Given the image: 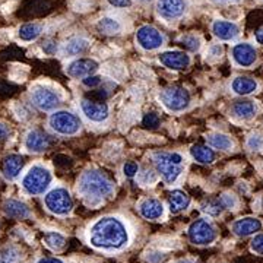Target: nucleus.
I'll return each instance as SVG.
<instances>
[{"mask_svg": "<svg viewBox=\"0 0 263 263\" xmlns=\"http://www.w3.org/2000/svg\"><path fill=\"white\" fill-rule=\"evenodd\" d=\"M154 164L167 184L176 183L183 173L184 158L179 152H155L152 155Z\"/></svg>", "mask_w": 263, "mask_h": 263, "instance_id": "nucleus-3", "label": "nucleus"}, {"mask_svg": "<svg viewBox=\"0 0 263 263\" xmlns=\"http://www.w3.org/2000/svg\"><path fill=\"white\" fill-rule=\"evenodd\" d=\"M43 25L38 24V22H28V24H24L18 31L19 40L25 41V43H31V41H35L41 32H43Z\"/></svg>", "mask_w": 263, "mask_h": 263, "instance_id": "nucleus-26", "label": "nucleus"}, {"mask_svg": "<svg viewBox=\"0 0 263 263\" xmlns=\"http://www.w3.org/2000/svg\"><path fill=\"white\" fill-rule=\"evenodd\" d=\"M130 241L126 222L119 216H103L88 230V243L100 250H122Z\"/></svg>", "mask_w": 263, "mask_h": 263, "instance_id": "nucleus-1", "label": "nucleus"}, {"mask_svg": "<svg viewBox=\"0 0 263 263\" xmlns=\"http://www.w3.org/2000/svg\"><path fill=\"white\" fill-rule=\"evenodd\" d=\"M44 203L51 214L59 216L69 215L73 209V199L65 187L51 189L44 197Z\"/></svg>", "mask_w": 263, "mask_h": 263, "instance_id": "nucleus-6", "label": "nucleus"}, {"mask_svg": "<svg viewBox=\"0 0 263 263\" xmlns=\"http://www.w3.org/2000/svg\"><path fill=\"white\" fill-rule=\"evenodd\" d=\"M50 146V136L47 133H44L43 130H29L25 136V148L29 152H34V154H40V152H44L48 149Z\"/></svg>", "mask_w": 263, "mask_h": 263, "instance_id": "nucleus-16", "label": "nucleus"}, {"mask_svg": "<svg viewBox=\"0 0 263 263\" xmlns=\"http://www.w3.org/2000/svg\"><path fill=\"white\" fill-rule=\"evenodd\" d=\"M190 205V196L183 190H174L168 197V208L171 214H180Z\"/></svg>", "mask_w": 263, "mask_h": 263, "instance_id": "nucleus-25", "label": "nucleus"}, {"mask_svg": "<svg viewBox=\"0 0 263 263\" xmlns=\"http://www.w3.org/2000/svg\"><path fill=\"white\" fill-rule=\"evenodd\" d=\"M98 69V62L94 59H76L66 66V73L75 79H84L92 75Z\"/></svg>", "mask_w": 263, "mask_h": 263, "instance_id": "nucleus-15", "label": "nucleus"}, {"mask_svg": "<svg viewBox=\"0 0 263 263\" xmlns=\"http://www.w3.org/2000/svg\"><path fill=\"white\" fill-rule=\"evenodd\" d=\"M51 171L43 164H34L22 179V189L29 196L43 195L51 184Z\"/></svg>", "mask_w": 263, "mask_h": 263, "instance_id": "nucleus-4", "label": "nucleus"}, {"mask_svg": "<svg viewBox=\"0 0 263 263\" xmlns=\"http://www.w3.org/2000/svg\"><path fill=\"white\" fill-rule=\"evenodd\" d=\"M78 189L85 197L94 200H103L105 197H110L114 192L113 181L98 170L84 171V174L79 179Z\"/></svg>", "mask_w": 263, "mask_h": 263, "instance_id": "nucleus-2", "label": "nucleus"}, {"mask_svg": "<svg viewBox=\"0 0 263 263\" xmlns=\"http://www.w3.org/2000/svg\"><path fill=\"white\" fill-rule=\"evenodd\" d=\"M187 10L186 0H157V12L167 22L180 19Z\"/></svg>", "mask_w": 263, "mask_h": 263, "instance_id": "nucleus-11", "label": "nucleus"}, {"mask_svg": "<svg viewBox=\"0 0 263 263\" xmlns=\"http://www.w3.org/2000/svg\"><path fill=\"white\" fill-rule=\"evenodd\" d=\"M226 206L222 205L221 199H208L202 203V211L211 216H219Z\"/></svg>", "mask_w": 263, "mask_h": 263, "instance_id": "nucleus-31", "label": "nucleus"}, {"mask_svg": "<svg viewBox=\"0 0 263 263\" xmlns=\"http://www.w3.org/2000/svg\"><path fill=\"white\" fill-rule=\"evenodd\" d=\"M247 148L252 151L263 149V135H260V133L252 135L247 141Z\"/></svg>", "mask_w": 263, "mask_h": 263, "instance_id": "nucleus-35", "label": "nucleus"}, {"mask_svg": "<svg viewBox=\"0 0 263 263\" xmlns=\"http://www.w3.org/2000/svg\"><path fill=\"white\" fill-rule=\"evenodd\" d=\"M89 47H91L89 40L84 37H73L66 41V44L63 46V54L66 57L81 56V54L86 53Z\"/></svg>", "mask_w": 263, "mask_h": 263, "instance_id": "nucleus-22", "label": "nucleus"}, {"mask_svg": "<svg viewBox=\"0 0 263 263\" xmlns=\"http://www.w3.org/2000/svg\"><path fill=\"white\" fill-rule=\"evenodd\" d=\"M215 2H221V3H224V2H234V0H215Z\"/></svg>", "mask_w": 263, "mask_h": 263, "instance_id": "nucleus-50", "label": "nucleus"}, {"mask_svg": "<svg viewBox=\"0 0 263 263\" xmlns=\"http://www.w3.org/2000/svg\"><path fill=\"white\" fill-rule=\"evenodd\" d=\"M257 82L249 76H237L231 82V89L237 95H250L257 91Z\"/></svg>", "mask_w": 263, "mask_h": 263, "instance_id": "nucleus-23", "label": "nucleus"}, {"mask_svg": "<svg viewBox=\"0 0 263 263\" xmlns=\"http://www.w3.org/2000/svg\"><path fill=\"white\" fill-rule=\"evenodd\" d=\"M44 241L51 250H62L66 245V238L59 233H47L44 237Z\"/></svg>", "mask_w": 263, "mask_h": 263, "instance_id": "nucleus-32", "label": "nucleus"}, {"mask_svg": "<svg viewBox=\"0 0 263 263\" xmlns=\"http://www.w3.org/2000/svg\"><path fill=\"white\" fill-rule=\"evenodd\" d=\"M25 165V160L22 155L18 154H12L9 157H6L3 161V174L8 180L18 179L21 171Z\"/></svg>", "mask_w": 263, "mask_h": 263, "instance_id": "nucleus-21", "label": "nucleus"}, {"mask_svg": "<svg viewBox=\"0 0 263 263\" xmlns=\"http://www.w3.org/2000/svg\"><path fill=\"white\" fill-rule=\"evenodd\" d=\"M43 51H44L46 54H54L57 51L56 41H53V40L44 41V43H43Z\"/></svg>", "mask_w": 263, "mask_h": 263, "instance_id": "nucleus-43", "label": "nucleus"}, {"mask_svg": "<svg viewBox=\"0 0 263 263\" xmlns=\"http://www.w3.org/2000/svg\"><path fill=\"white\" fill-rule=\"evenodd\" d=\"M250 247L256 254H263V233L254 237L252 243H250Z\"/></svg>", "mask_w": 263, "mask_h": 263, "instance_id": "nucleus-38", "label": "nucleus"}, {"mask_svg": "<svg viewBox=\"0 0 263 263\" xmlns=\"http://www.w3.org/2000/svg\"><path fill=\"white\" fill-rule=\"evenodd\" d=\"M231 56H233V62L238 67H250L257 60V51L249 43H238L231 50Z\"/></svg>", "mask_w": 263, "mask_h": 263, "instance_id": "nucleus-13", "label": "nucleus"}, {"mask_svg": "<svg viewBox=\"0 0 263 263\" xmlns=\"http://www.w3.org/2000/svg\"><path fill=\"white\" fill-rule=\"evenodd\" d=\"M262 228V221L253 218V216H246L241 219H237L233 224V231L238 237H249V235L256 234Z\"/></svg>", "mask_w": 263, "mask_h": 263, "instance_id": "nucleus-19", "label": "nucleus"}, {"mask_svg": "<svg viewBox=\"0 0 263 263\" xmlns=\"http://www.w3.org/2000/svg\"><path fill=\"white\" fill-rule=\"evenodd\" d=\"M221 54H222V47L221 46H212L209 48V56L218 59V57H221Z\"/></svg>", "mask_w": 263, "mask_h": 263, "instance_id": "nucleus-46", "label": "nucleus"}, {"mask_svg": "<svg viewBox=\"0 0 263 263\" xmlns=\"http://www.w3.org/2000/svg\"><path fill=\"white\" fill-rule=\"evenodd\" d=\"M37 263H65L63 260H60V259H57V257H43V259H40Z\"/></svg>", "mask_w": 263, "mask_h": 263, "instance_id": "nucleus-47", "label": "nucleus"}, {"mask_svg": "<svg viewBox=\"0 0 263 263\" xmlns=\"http://www.w3.org/2000/svg\"><path fill=\"white\" fill-rule=\"evenodd\" d=\"M259 111V107L254 101L250 100H241V101H235L231 107V113L235 119L240 120H252L254 116Z\"/></svg>", "mask_w": 263, "mask_h": 263, "instance_id": "nucleus-20", "label": "nucleus"}, {"mask_svg": "<svg viewBox=\"0 0 263 263\" xmlns=\"http://www.w3.org/2000/svg\"><path fill=\"white\" fill-rule=\"evenodd\" d=\"M221 199V202H222V205L227 208V209H234L237 206V197L234 195H230V193H224L222 196L219 197Z\"/></svg>", "mask_w": 263, "mask_h": 263, "instance_id": "nucleus-37", "label": "nucleus"}, {"mask_svg": "<svg viewBox=\"0 0 263 263\" xmlns=\"http://www.w3.org/2000/svg\"><path fill=\"white\" fill-rule=\"evenodd\" d=\"M10 127L6 124V123L0 122V142L8 141L10 138Z\"/></svg>", "mask_w": 263, "mask_h": 263, "instance_id": "nucleus-44", "label": "nucleus"}, {"mask_svg": "<svg viewBox=\"0 0 263 263\" xmlns=\"http://www.w3.org/2000/svg\"><path fill=\"white\" fill-rule=\"evenodd\" d=\"M21 260V250L15 246L0 249V263H18Z\"/></svg>", "mask_w": 263, "mask_h": 263, "instance_id": "nucleus-30", "label": "nucleus"}, {"mask_svg": "<svg viewBox=\"0 0 263 263\" xmlns=\"http://www.w3.org/2000/svg\"><path fill=\"white\" fill-rule=\"evenodd\" d=\"M212 34L221 41H233L240 35V28L234 22L218 19L212 24Z\"/></svg>", "mask_w": 263, "mask_h": 263, "instance_id": "nucleus-17", "label": "nucleus"}, {"mask_svg": "<svg viewBox=\"0 0 263 263\" xmlns=\"http://www.w3.org/2000/svg\"><path fill=\"white\" fill-rule=\"evenodd\" d=\"M48 124L53 130L62 135V136H72L76 135L82 127V122L81 119L72 111L67 110H59L50 116L48 119Z\"/></svg>", "mask_w": 263, "mask_h": 263, "instance_id": "nucleus-5", "label": "nucleus"}, {"mask_svg": "<svg viewBox=\"0 0 263 263\" xmlns=\"http://www.w3.org/2000/svg\"><path fill=\"white\" fill-rule=\"evenodd\" d=\"M81 110L85 117L92 123H104L110 116V108L107 104L89 98H84L81 101Z\"/></svg>", "mask_w": 263, "mask_h": 263, "instance_id": "nucleus-12", "label": "nucleus"}, {"mask_svg": "<svg viewBox=\"0 0 263 263\" xmlns=\"http://www.w3.org/2000/svg\"><path fill=\"white\" fill-rule=\"evenodd\" d=\"M82 84H84L85 86H88V88H95V86H98V85L101 84V78H100V76L89 75L82 79Z\"/></svg>", "mask_w": 263, "mask_h": 263, "instance_id": "nucleus-41", "label": "nucleus"}, {"mask_svg": "<svg viewBox=\"0 0 263 263\" xmlns=\"http://www.w3.org/2000/svg\"><path fill=\"white\" fill-rule=\"evenodd\" d=\"M3 211H5V214L8 216H10V218H16V219H25V218L31 216L29 208L27 206L24 202L15 200V199L6 200L5 205H3Z\"/></svg>", "mask_w": 263, "mask_h": 263, "instance_id": "nucleus-24", "label": "nucleus"}, {"mask_svg": "<svg viewBox=\"0 0 263 263\" xmlns=\"http://www.w3.org/2000/svg\"><path fill=\"white\" fill-rule=\"evenodd\" d=\"M142 184H154L155 181H157V176H155V173H152V171H145V173H142V176L139 177Z\"/></svg>", "mask_w": 263, "mask_h": 263, "instance_id": "nucleus-42", "label": "nucleus"}, {"mask_svg": "<svg viewBox=\"0 0 263 263\" xmlns=\"http://www.w3.org/2000/svg\"><path fill=\"white\" fill-rule=\"evenodd\" d=\"M189 240L196 246H209L216 240V230L205 218L193 221L187 230Z\"/></svg>", "mask_w": 263, "mask_h": 263, "instance_id": "nucleus-9", "label": "nucleus"}, {"mask_svg": "<svg viewBox=\"0 0 263 263\" xmlns=\"http://www.w3.org/2000/svg\"><path fill=\"white\" fill-rule=\"evenodd\" d=\"M208 143L215 148V149L219 151H228L231 149L234 146V141L226 135V133H219V132H215V133H211L208 135Z\"/></svg>", "mask_w": 263, "mask_h": 263, "instance_id": "nucleus-28", "label": "nucleus"}, {"mask_svg": "<svg viewBox=\"0 0 263 263\" xmlns=\"http://www.w3.org/2000/svg\"><path fill=\"white\" fill-rule=\"evenodd\" d=\"M165 38L152 25H143L136 31V43L146 51H154L164 46Z\"/></svg>", "mask_w": 263, "mask_h": 263, "instance_id": "nucleus-10", "label": "nucleus"}, {"mask_svg": "<svg viewBox=\"0 0 263 263\" xmlns=\"http://www.w3.org/2000/svg\"><path fill=\"white\" fill-rule=\"evenodd\" d=\"M97 28L101 34L105 35H114V34H119L122 32L123 25L117 21V19L110 18V16H105V18L100 19L98 24H97Z\"/></svg>", "mask_w": 263, "mask_h": 263, "instance_id": "nucleus-29", "label": "nucleus"}, {"mask_svg": "<svg viewBox=\"0 0 263 263\" xmlns=\"http://www.w3.org/2000/svg\"><path fill=\"white\" fill-rule=\"evenodd\" d=\"M48 8H50V5L46 0H34V2H31V6L28 9L29 13H32V15H43L44 12H47Z\"/></svg>", "mask_w": 263, "mask_h": 263, "instance_id": "nucleus-33", "label": "nucleus"}, {"mask_svg": "<svg viewBox=\"0 0 263 263\" xmlns=\"http://www.w3.org/2000/svg\"><path fill=\"white\" fill-rule=\"evenodd\" d=\"M160 63L171 70H184L190 66V56L180 50H168L161 53L158 57Z\"/></svg>", "mask_w": 263, "mask_h": 263, "instance_id": "nucleus-14", "label": "nucleus"}, {"mask_svg": "<svg viewBox=\"0 0 263 263\" xmlns=\"http://www.w3.org/2000/svg\"><path fill=\"white\" fill-rule=\"evenodd\" d=\"M256 41H257L259 44H262L263 46V28L259 29V31L256 32Z\"/></svg>", "mask_w": 263, "mask_h": 263, "instance_id": "nucleus-48", "label": "nucleus"}, {"mask_svg": "<svg viewBox=\"0 0 263 263\" xmlns=\"http://www.w3.org/2000/svg\"><path fill=\"white\" fill-rule=\"evenodd\" d=\"M108 3L114 8H130L132 0H108Z\"/></svg>", "mask_w": 263, "mask_h": 263, "instance_id": "nucleus-45", "label": "nucleus"}, {"mask_svg": "<svg viewBox=\"0 0 263 263\" xmlns=\"http://www.w3.org/2000/svg\"><path fill=\"white\" fill-rule=\"evenodd\" d=\"M176 263H196L193 259H181V260H179V262Z\"/></svg>", "mask_w": 263, "mask_h": 263, "instance_id": "nucleus-49", "label": "nucleus"}, {"mask_svg": "<svg viewBox=\"0 0 263 263\" xmlns=\"http://www.w3.org/2000/svg\"><path fill=\"white\" fill-rule=\"evenodd\" d=\"M142 124L148 129H157L160 126V117L155 113H148L145 114L143 120H142Z\"/></svg>", "mask_w": 263, "mask_h": 263, "instance_id": "nucleus-36", "label": "nucleus"}, {"mask_svg": "<svg viewBox=\"0 0 263 263\" xmlns=\"http://www.w3.org/2000/svg\"><path fill=\"white\" fill-rule=\"evenodd\" d=\"M139 2H148V0H139Z\"/></svg>", "mask_w": 263, "mask_h": 263, "instance_id": "nucleus-51", "label": "nucleus"}, {"mask_svg": "<svg viewBox=\"0 0 263 263\" xmlns=\"http://www.w3.org/2000/svg\"><path fill=\"white\" fill-rule=\"evenodd\" d=\"M181 43L184 44V47L190 50V51H199L200 48V38L196 37V35H184L181 37Z\"/></svg>", "mask_w": 263, "mask_h": 263, "instance_id": "nucleus-34", "label": "nucleus"}, {"mask_svg": "<svg viewBox=\"0 0 263 263\" xmlns=\"http://www.w3.org/2000/svg\"><path fill=\"white\" fill-rule=\"evenodd\" d=\"M31 100L41 111H53L62 104V95L51 86L35 85L31 89Z\"/></svg>", "mask_w": 263, "mask_h": 263, "instance_id": "nucleus-7", "label": "nucleus"}, {"mask_svg": "<svg viewBox=\"0 0 263 263\" xmlns=\"http://www.w3.org/2000/svg\"><path fill=\"white\" fill-rule=\"evenodd\" d=\"M15 89H16L15 85L5 82V81H0V97H8V95L13 94Z\"/></svg>", "mask_w": 263, "mask_h": 263, "instance_id": "nucleus-40", "label": "nucleus"}, {"mask_svg": "<svg viewBox=\"0 0 263 263\" xmlns=\"http://www.w3.org/2000/svg\"><path fill=\"white\" fill-rule=\"evenodd\" d=\"M190 155L199 164H212L216 158L215 152L211 149L209 146H203V145H195V146H192Z\"/></svg>", "mask_w": 263, "mask_h": 263, "instance_id": "nucleus-27", "label": "nucleus"}, {"mask_svg": "<svg viewBox=\"0 0 263 263\" xmlns=\"http://www.w3.org/2000/svg\"><path fill=\"white\" fill-rule=\"evenodd\" d=\"M160 100L162 105L173 113H180L184 111L190 107L192 97L189 94L187 89L180 88V86H171L165 88L160 94Z\"/></svg>", "mask_w": 263, "mask_h": 263, "instance_id": "nucleus-8", "label": "nucleus"}, {"mask_svg": "<svg viewBox=\"0 0 263 263\" xmlns=\"http://www.w3.org/2000/svg\"><path fill=\"white\" fill-rule=\"evenodd\" d=\"M138 171H139V167H138V164H135V162H126L124 165H123V173H124V176L126 177H135L136 174H138Z\"/></svg>", "mask_w": 263, "mask_h": 263, "instance_id": "nucleus-39", "label": "nucleus"}, {"mask_svg": "<svg viewBox=\"0 0 263 263\" xmlns=\"http://www.w3.org/2000/svg\"><path fill=\"white\" fill-rule=\"evenodd\" d=\"M139 212L145 219H149V221H157L161 219L164 216L165 212V208L162 205V202L155 199V197H148V199H143L141 203H139Z\"/></svg>", "mask_w": 263, "mask_h": 263, "instance_id": "nucleus-18", "label": "nucleus"}]
</instances>
